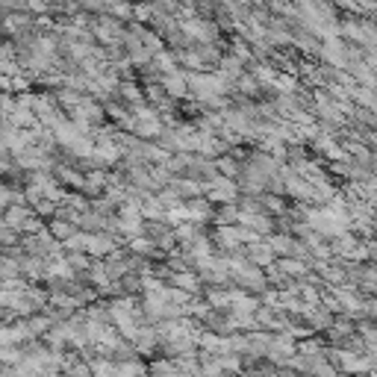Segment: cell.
<instances>
[{"label":"cell","mask_w":377,"mask_h":377,"mask_svg":"<svg viewBox=\"0 0 377 377\" xmlns=\"http://www.w3.org/2000/svg\"><path fill=\"white\" fill-rule=\"evenodd\" d=\"M221 74L224 77H242V59H224L221 62Z\"/></svg>","instance_id":"5"},{"label":"cell","mask_w":377,"mask_h":377,"mask_svg":"<svg viewBox=\"0 0 377 377\" xmlns=\"http://www.w3.org/2000/svg\"><path fill=\"white\" fill-rule=\"evenodd\" d=\"M18 65H15V54L12 44H0V74H15Z\"/></svg>","instance_id":"4"},{"label":"cell","mask_w":377,"mask_h":377,"mask_svg":"<svg viewBox=\"0 0 377 377\" xmlns=\"http://www.w3.org/2000/svg\"><path fill=\"white\" fill-rule=\"evenodd\" d=\"M162 86H166V92H171L174 97H183L189 92V80H186V74L171 71V74L162 77Z\"/></svg>","instance_id":"3"},{"label":"cell","mask_w":377,"mask_h":377,"mask_svg":"<svg viewBox=\"0 0 377 377\" xmlns=\"http://www.w3.org/2000/svg\"><path fill=\"white\" fill-rule=\"evenodd\" d=\"M233 54H236L239 59H251V51H248V44H245V42H236V44H233Z\"/></svg>","instance_id":"6"},{"label":"cell","mask_w":377,"mask_h":377,"mask_svg":"<svg viewBox=\"0 0 377 377\" xmlns=\"http://www.w3.org/2000/svg\"><path fill=\"white\" fill-rule=\"evenodd\" d=\"M186 80H189V86L194 89V94H198V97H218L221 89H224V80L212 77V74H192Z\"/></svg>","instance_id":"1"},{"label":"cell","mask_w":377,"mask_h":377,"mask_svg":"<svg viewBox=\"0 0 377 377\" xmlns=\"http://www.w3.org/2000/svg\"><path fill=\"white\" fill-rule=\"evenodd\" d=\"M92 32L101 42H106V44H118V42H124V32H121V24L116 21V18H101V21H94L92 24Z\"/></svg>","instance_id":"2"}]
</instances>
